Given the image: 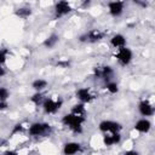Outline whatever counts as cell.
<instances>
[{
  "mask_svg": "<svg viewBox=\"0 0 155 155\" xmlns=\"http://www.w3.org/2000/svg\"><path fill=\"white\" fill-rule=\"evenodd\" d=\"M2 155H17V151H15V150H6Z\"/></svg>",
  "mask_w": 155,
  "mask_h": 155,
  "instance_id": "4316f807",
  "label": "cell"
},
{
  "mask_svg": "<svg viewBox=\"0 0 155 155\" xmlns=\"http://www.w3.org/2000/svg\"><path fill=\"white\" fill-rule=\"evenodd\" d=\"M24 131V125L23 124H17V125H15V127H13V130H12V134H17V133H22Z\"/></svg>",
  "mask_w": 155,
  "mask_h": 155,
  "instance_id": "cb8c5ba5",
  "label": "cell"
},
{
  "mask_svg": "<svg viewBox=\"0 0 155 155\" xmlns=\"http://www.w3.org/2000/svg\"><path fill=\"white\" fill-rule=\"evenodd\" d=\"M8 57V50L7 48H0V67H2Z\"/></svg>",
  "mask_w": 155,
  "mask_h": 155,
  "instance_id": "603a6c76",
  "label": "cell"
},
{
  "mask_svg": "<svg viewBox=\"0 0 155 155\" xmlns=\"http://www.w3.org/2000/svg\"><path fill=\"white\" fill-rule=\"evenodd\" d=\"M151 127H153V124H151V121L148 117H140L133 125L134 131H137L138 133H143V134L149 133Z\"/></svg>",
  "mask_w": 155,
  "mask_h": 155,
  "instance_id": "7c38bea8",
  "label": "cell"
},
{
  "mask_svg": "<svg viewBox=\"0 0 155 155\" xmlns=\"http://www.w3.org/2000/svg\"><path fill=\"white\" fill-rule=\"evenodd\" d=\"M71 11H73V8H71L70 2H68L65 0L58 1V2L54 4V7H53V18L59 19V18L69 15Z\"/></svg>",
  "mask_w": 155,
  "mask_h": 155,
  "instance_id": "ba28073f",
  "label": "cell"
},
{
  "mask_svg": "<svg viewBox=\"0 0 155 155\" xmlns=\"http://www.w3.org/2000/svg\"><path fill=\"white\" fill-rule=\"evenodd\" d=\"M75 96L79 99V102L82 103V104H88V103L93 102L94 98H96V96L92 93V91L88 87H80V88H78L76 92H75Z\"/></svg>",
  "mask_w": 155,
  "mask_h": 155,
  "instance_id": "8fae6325",
  "label": "cell"
},
{
  "mask_svg": "<svg viewBox=\"0 0 155 155\" xmlns=\"http://www.w3.org/2000/svg\"><path fill=\"white\" fill-rule=\"evenodd\" d=\"M7 107H8L7 102H0V110H5L7 109Z\"/></svg>",
  "mask_w": 155,
  "mask_h": 155,
  "instance_id": "484cf974",
  "label": "cell"
},
{
  "mask_svg": "<svg viewBox=\"0 0 155 155\" xmlns=\"http://www.w3.org/2000/svg\"><path fill=\"white\" fill-rule=\"evenodd\" d=\"M16 16H18L19 18H28L30 15H31V8L30 7H21V8H17L16 12H15Z\"/></svg>",
  "mask_w": 155,
  "mask_h": 155,
  "instance_id": "d6986e66",
  "label": "cell"
},
{
  "mask_svg": "<svg viewBox=\"0 0 155 155\" xmlns=\"http://www.w3.org/2000/svg\"><path fill=\"white\" fill-rule=\"evenodd\" d=\"M47 80L45 79H41V78H38L35 79L33 82H31V88L35 91V92H44L46 88H47Z\"/></svg>",
  "mask_w": 155,
  "mask_h": 155,
  "instance_id": "e0dca14e",
  "label": "cell"
},
{
  "mask_svg": "<svg viewBox=\"0 0 155 155\" xmlns=\"http://www.w3.org/2000/svg\"><path fill=\"white\" fill-rule=\"evenodd\" d=\"M5 74H6V70H5V68L0 67V79H1L2 76H5Z\"/></svg>",
  "mask_w": 155,
  "mask_h": 155,
  "instance_id": "83f0119b",
  "label": "cell"
},
{
  "mask_svg": "<svg viewBox=\"0 0 155 155\" xmlns=\"http://www.w3.org/2000/svg\"><path fill=\"white\" fill-rule=\"evenodd\" d=\"M10 91L7 87L1 86L0 87V102H7V99L10 98Z\"/></svg>",
  "mask_w": 155,
  "mask_h": 155,
  "instance_id": "7402d4cb",
  "label": "cell"
},
{
  "mask_svg": "<svg viewBox=\"0 0 155 155\" xmlns=\"http://www.w3.org/2000/svg\"><path fill=\"white\" fill-rule=\"evenodd\" d=\"M102 142L105 147H111L116 145L121 142V133L120 132H114V133H105L102 138Z\"/></svg>",
  "mask_w": 155,
  "mask_h": 155,
  "instance_id": "9a60e30c",
  "label": "cell"
},
{
  "mask_svg": "<svg viewBox=\"0 0 155 155\" xmlns=\"http://www.w3.org/2000/svg\"><path fill=\"white\" fill-rule=\"evenodd\" d=\"M104 36H105V33H104L103 30L94 28V29H90V30L82 33V34L78 38V40H79L80 42L96 44V42H99L101 40H103Z\"/></svg>",
  "mask_w": 155,
  "mask_h": 155,
  "instance_id": "277c9868",
  "label": "cell"
},
{
  "mask_svg": "<svg viewBox=\"0 0 155 155\" xmlns=\"http://www.w3.org/2000/svg\"><path fill=\"white\" fill-rule=\"evenodd\" d=\"M80 151H81V144L79 142H74V140L64 143L63 148H62L63 155H76Z\"/></svg>",
  "mask_w": 155,
  "mask_h": 155,
  "instance_id": "4fadbf2b",
  "label": "cell"
},
{
  "mask_svg": "<svg viewBox=\"0 0 155 155\" xmlns=\"http://www.w3.org/2000/svg\"><path fill=\"white\" fill-rule=\"evenodd\" d=\"M122 128H124L122 125L119 121H115V120L105 119V120H102L98 124V130L103 134H105V133H114V132H121Z\"/></svg>",
  "mask_w": 155,
  "mask_h": 155,
  "instance_id": "8992f818",
  "label": "cell"
},
{
  "mask_svg": "<svg viewBox=\"0 0 155 155\" xmlns=\"http://www.w3.org/2000/svg\"><path fill=\"white\" fill-rule=\"evenodd\" d=\"M115 58L117 61V63L121 65V67H127L131 64V62L133 61V51L125 46V47H121L119 50H116L115 52Z\"/></svg>",
  "mask_w": 155,
  "mask_h": 155,
  "instance_id": "5b68a950",
  "label": "cell"
},
{
  "mask_svg": "<svg viewBox=\"0 0 155 155\" xmlns=\"http://www.w3.org/2000/svg\"><path fill=\"white\" fill-rule=\"evenodd\" d=\"M124 155H140L138 150H134V149H130V150H126L124 153Z\"/></svg>",
  "mask_w": 155,
  "mask_h": 155,
  "instance_id": "d4e9b609",
  "label": "cell"
},
{
  "mask_svg": "<svg viewBox=\"0 0 155 155\" xmlns=\"http://www.w3.org/2000/svg\"><path fill=\"white\" fill-rule=\"evenodd\" d=\"M44 99H45V96H44L42 92H35V93L30 97V102L34 103L35 105H41L42 102H44Z\"/></svg>",
  "mask_w": 155,
  "mask_h": 155,
  "instance_id": "44dd1931",
  "label": "cell"
},
{
  "mask_svg": "<svg viewBox=\"0 0 155 155\" xmlns=\"http://www.w3.org/2000/svg\"><path fill=\"white\" fill-rule=\"evenodd\" d=\"M69 113L75 114V115H79V116H86V107L82 103H76V104H74L71 107V109H70Z\"/></svg>",
  "mask_w": 155,
  "mask_h": 155,
  "instance_id": "ac0fdd59",
  "label": "cell"
},
{
  "mask_svg": "<svg viewBox=\"0 0 155 155\" xmlns=\"http://www.w3.org/2000/svg\"><path fill=\"white\" fill-rule=\"evenodd\" d=\"M125 6H126V2L125 1H121V0H114V1H109L107 4L108 12L114 18H117V17H120L124 13Z\"/></svg>",
  "mask_w": 155,
  "mask_h": 155,
  "instance_id": "9c48e42d",
  "label": "cell"
},
{
  "mask_svg": "<svg viewBox=\"0 0 155 155\" xmlns=\"http://www.w3.org/2000/svg\"><path fill=\"white\" fill-rule=\"evenodd\" d=\"M105 90L110 93V94H115L119 92V84L114 80L109 81V82H105Z\"/></svg>",
  "mask_w": 155,
  "mask_h": 155,
  "instance_id": "ffe728a7",
  "label": "cell"
},
{
  "mask_svg": "<svg viewBox=\"0 0 155 155\" xmlns=\"http://www.w3.org/2000/svg\"><path fill=\"white\" fill-rule=\"evenodd\" d=\"M115 70L110 65H103V67H96L94 68V76L97 79L103 80L104 82H109L114 80Z\"/></svg>",
  "mask_w": 155,
  "mask_h": 155,
  "instance_id": "52a82bcc",
  "label": "cell"
},
{
  "mask_svg": "<svg viewBox=\"0 0 155 155\" xmlns=\"http://www.w3.org/2000/svg\"><path fill=\"white\" fill-rule=\"evenodd\" d=\"M85 121H86V116H79V115H75L71 113L64 114L61 119V122L63 124V126L68 127L75 134L82 133Z\"/></svg>",
  "mask_w": 155,
  "mask_h": 155,
  "instance_id": "6da1fadb",
  "label": "cell"
},
{
  "mask_svg": "<svg viewBox=\"0 0 155 155\" xmlns=\"http://www.w3.org/2000/svg\"><path fill=\"white\" fill-rule=\"evenodd\" d=\"M109 42L111 45V47H114L115 50H119L121 47H125L127 46V39L124 34H120V33H116L114 34L110 39H109Z\"/></svg>",
  "mask_w": 155,
  "mask_h": 155,
  "instance_id": "5bb4252c",
  "label": "cell"
},
{
  "mask_svg": "<svg viewBox=\"0 0 155 155\" xmlns=\"http://www.w3.org/2000/svg\"><path fill=\"white\" fill-rule=\"evenodd\" d=\"M58 42H59V35H58L57 33H51V34L42 41V45H44L46 48H53Z\"/></svg>",
  "mask_w": 155,
  "mask_h": 155,
  "instance_id": "2e32d148",
  "label": "cell"
},
{
  "mask_svg": "<svg viewBox=\"0 0 155 155\" xmlns=\"http://www.w3.org/2000/svg\"><path fill=\"white\" fill-rule=\"evenodd\" d=\"M52 132V126L45 121H35L28 126V134L30 137H46Z\"/></svg>",
  "mask_w": 155,
  "mask_h": 155,
  "instance_id": "7a4b0ae2",
  "label": "cell"
},
{
  "mask_svg": "<svg viewBox=\"0 0 155 155\" xmlns=\"http://www.w3.org/2000/svg\"><path fill=\"white\" fill-rule=\"evenodd\" d=\"M62 105H63V99L61 97H56V98L45 97V99L41 104V108H42L45 114L53 115L62 108Z\"/></svg>",
  "mask_w": 155,
  "mask_h": 155,
  "instance_id": "3957f363",
  "label": "cell"
},
{
  "mask_svg": "<svg viewBox=\"0 0 155 155\" xmlns=\"http://www.w3.org/2000/svg\"><path fill=\"white\" fill-rule=\"evenodd\" d=\"M137 109H138V113L140 114L142 117H150L154 115L155 113V108L154 105L151 104V102L149 99H140L138 102V105H137Z\"/></svg>",
  "mask_w": 155,
  "mask_h": 155,
  "instance_id": "30bf717a",
  "label": "cell"
}]
</instances>
